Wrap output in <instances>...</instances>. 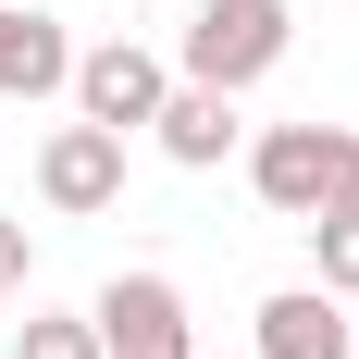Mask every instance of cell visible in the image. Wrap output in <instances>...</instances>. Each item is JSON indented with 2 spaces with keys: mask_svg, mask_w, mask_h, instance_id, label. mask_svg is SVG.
<instances>
[{
  "mask_svg": "<svg viewBox=\"0 0 359 359\" xmlns=\"http://www.w3.org/2000/svg\"><path fill=\"white\" fill-rule=\"evenodd\" d=\"M74 87V37L37 0H0V100H62Z\"/></svg>",
  "mask_w": 359,
  "mask_h": 359,
  "instance_id": "obj_8",
  "label": "cell"
},
{
  "mask_svg": "<svg viewBox=\"0 0 359 359\" xmlns=\"http://www.w3.org/2000/svg\"><path fill=\"white\" fill-rule=\"evenodd\" d=\"M198 359H223V347H198Z\"/></svg>",
  "mask_w": 359,
  "mask_h": 359,
  "instance_id": "obj_12",
  "label": "cell"
},
{
  "mask_svg": "<svg viewBox=\"0 0 359 359\" xmlns=\"http://www.w3.org/2000/svg\"><path fill=\"white\" fill-rule=\"evenodd\" d=\"M13 359H100V323L87 310H25L13 323Z\"/></svg>",
  "mask_w": 359,
  "mask_h": 359,
  "instance_id": "obj_10",
  "label": "cell"
},
{
  "mask_svg": "<svg viewBox=\"0 0 359 359\" xmlns=\"http://www.w3.org/2000/svg\"><path fill=\"white\" fill-rule=\"evenodd\" d=\"M248 186L273 223H323L334 198H359V124H260L248 137Z\"/></svg>",
  "mask_w": 359,
  "mask_h": 359,
  "instance_id": "obj_1",
  "label": "cell"
},
{
  "mask_svg": "<svg viewBox=\"0 0 359 359\" xmlns=\"http://www.w3.org/2000/svg\"><path fill=\"white\" fill-rule=\"evenodd\" d=\"M285 50H297V13H285V0H198L186 37H174V74H186V87H236V100H248Z\"/></svg>",
  "mask_w": 359,
  "mask_h": 359,
  "instance_id": "obj_2",
  "label": "cell"
},
{
  "mask_svg": "<svg viewBox=\"0 0 359 359\" xmlns=\"http://www.w3.org/2000/svg\"><path fill=\"white\" fill-rule=\"evenodd\" d=\"M310 236V285L323 297H359V198H334L323 223H297Z\"/></svg>",
  "mask_w": 359,
  "mask_h": 359,
  "instance_id": "obj_9",
  "label": "cell"
},
{
  "mask_svg": "<svg viewBox=\"0 0 359 359\" xmlns=\"http://www.w3.org/2000/svg\"><path fill=\"white\" fill-rule=\"evenodd\" d=\"M161 100H174V62H161V50H137V37H100V50H74V111H87V124L137 137Z\"/></svg>",
  "mask_w": 359,
  "mask_h": 359,
  "instance_id": "obj_4",
  "label": "cell"
},
{
  "mask_svg": "<svg viewBox=\"0 0 359 359\" xmlns=\"http://www.w3.org/2000/svg\"><path fill=\"white\" fill-rule=\"evenodd\" d=\"M87 323H100V359H198L174 273H111V285L87 297Z\"/></svg>",
  "mask_w": 359,
  "mask_h": 359,
  "instance_id": "obj_3",
  "label": "cell"
},
{
  "mask_svg": "<svg viewBox=\"0 0 359 359\" xmlns=\"http://www.w3.org/2000/svg\"><path fill=\"white\" fill-rule=\"evenodd\" d=\"M248 359H359V334H347V297H323V285H273V297H260V334H248Z\"/></svg>",
  "mask_w": 359,
  "mask_h": 359,
  "instance_id": "obj_6",
  "label": "cell"
},
{
  "mask_svg": "<svg viewBox=\"0 0 359 359\" xmlns=\"http://www.w3.org/2000/svg\"><path fill=\"white\" fill-rule=\"evenodd\" d=\"M37 198H50L62 223L111 211V198H124V137H111V124H87V111H74V124H50V137H37Z\"/></svg>",
  "mask_w": 359,
  "mask_h": 359,
  "instance_id": "obj_5",
  "label": "cell"
},
{
  "mask_svg": "<svg viewBox=\"0 0 359 359\" xmlns=\"http://www.w3.org/2000/svg\"><path fill=\"white\" fill-rule=\"evenodd\" d=\"M25 273H37V236H25V211H0V297H25Z\"/></svg>",
  "mask_w": 359,
  "mask_h": 359,
  "instance_id": "obj_11",
  "label": "cell"
},
{
  "mask_svg": "<svg viewBox=\"0 0 359 359\" xmlns=\"http://www.w3.org/2000/svg\"><path fill=\"white\" fill-rule=\"evenodd\" d=\"M149 137H161V161L211 174V161H236V149H248V124H236V87H186V74H174V100L149 111Z\"/></svg>",
  "mask_w": 359,
  "mask_h": 359,
  "instance_id": "obj_7",
  "label": "cell"
}]
</instances>
